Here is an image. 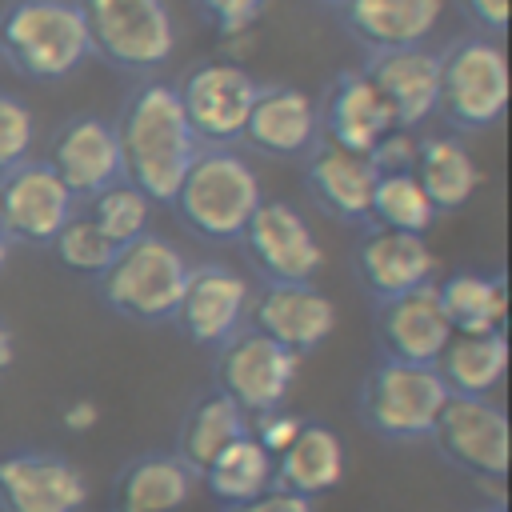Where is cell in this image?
I'll use <instances>...</instances> for the list:
<instances>
[{
    "mask_svg": "<svg viewBox=\"0 0 512 512\" xmlns=\"http://www.w3.org/2000/svg\"><path fill=\"white\" fill-rule=\"evenodd\" d=\"M116 140L124 156V180L136 184L152 204H172L188 164L200 152V140L192 136L176 84L168 80H144L120 108Z\"/></svg>",
    "mask_w": 512,
    "mask_h": 512,
    "instance_id": "6da1fadb",
    "label": "cell"
},
{
    "mask_svg": "<svg viewBox=\"0 0 512 512\" xmlns=\"http://www.w3.org/2000/svg\"><path fill=\"white\" fill-rule=\"evenodd\" d=\"M260 200V176L244 156L232 148H200L172 196V208L200 240L232 244L244 236Z\"/></svg>",
    "mask_w": 512,
    "mask_h": 512,
    "instance_id": "7a4b0ae2",
    "label": "cell"
},
{
    "mask_svg": "<svg viewBox=\"0 0 512 512\" xmlns=\"http://www.w3.org/2000/svg\"><path fill=\"white\" fill-rule=\"evenodd\" d=\"M0 52L28 80H64L92 56V40L76 0H12L0 16Z\"/></svg>",
    "mask_w": 512,
    "mask_h": 512,
    "instance_id": "3957f363",
    "label": "cell"
},
{
    "mask_svg": "<svg viewBox=\"0 0 512 512\" xmlns=\"http://www.w3.org/2000/svg\"><path fill=\"white\" fill-rule=\"evenodd\" d=\"M188 256L164 240V236H140L124 244L112 264L96 276L100 280V300L136 324H160L176 316L184 280H188Z\"/></svg>",
    "mask_w": 512,
    "mask_h": 512,
    "instance_id": "277c9868",
    "label": "cell"
},
{
    "mask_svg": "<svg viewBox=\"0 0 512 512\" xmlns=\"http://www.w3.org/2000/svg\"><path fill=\"white\" fill-rule=\"evenodd\" d=\"M448 400V388L432 364L380 360L360 384V420L372 436L392 444L428 440Z\"/></svg>",
    "mask_w": 512,
    "mask_h": 512,
    "instance_id": "5b68a950",
    "label": "cell"
},
{
    "mask_svg": "<svg viewBox=\"0 0 512 512\" xmlns=\"http://www.w3.org/2000/svg\"><path fill=\"white\" fill-rule=\"evenodd\" d=\"M92 56L120 72H156L176 52V20L164 0H76Z\"/></svg>",
    "mask_w": 512,
    "mask_h": 512,
    "instance_id": "8992f818",
    "label": "cell"
},
{
    "mask_svg": "<svg viewBox=\"0 0 512 512\" xmlns=\"http://www.w3.org/2000/svg\"><path fill=\"white\" fill-rule=\"evenodd\" d=\"M508 60L492 36H460L440 52V116L456 132H484L504 116Z\"/></svg>",
    "mask_w": 512,
    "mask_h": 512,
    "instance_id": "52a82bcc",
    "label": "cell"
},
{
    "mask_svg": "<svg viewBox=\"0 0 512 512\" xmlns=\"http://www.w3.org/2000/svg\"><path fill=\"white\" fill-rule=\"evenodd\" d=\"M260 84L236 60H200L176 84L184 120L200 148H232L244 136Z\"/></svg>",
    "mask_w": 512,
    "mask_h": 512,
    "instance_id": "ba28073f",
    "label": "cell"
},
{
    "mask_svg": "<svg viewBox=\"0 0 512 512\" xmlns=\"http://www.w3.org/2000/svg\"><path fill=\"white\" fill-rule=\"evenodd\" d=\"M436 452L476 484H504L508 476V416L488 396H448L432 436Z\"/></svg>",
    "mask_w": 512,
    "mask_h": 512,
    "instance_id": "9c48e42d",
    "label": "cell"
},
{
    "mask_svg": "<svg viewBox=\"0 0 512 512\" xmlns=\"http://www.w3.org/2000/svg\"><path fill=\"white\" fill-rule=\"evenodd\" d=\"M216 352H220L216 356V388L228 400H236V408L244 416H264V412L280 408L288 400L300 360H304L256 328H240Z\"/></svg>",
    "mask_w": 512,
    "mask_h": 512,
    "instance_id": "30bf717a",
    "label": "cell"
},
{
    "mask_svg": "<svg viewBox=\"0 0 512 512\" xmlns=\"http://www.w3.org/2000/svg\"><path fill=\"white\" fill-rule=\"evenodd\" d=\"M240 240L264 284H308L324 268L312 224L284 200H260Z\"/></svg>",
    "mask_w": 512,
    "mask_h": 512,
    "instance_id": "8fae6325",
    "label": "cell"
},
{
    "mask_svg": "<svg viewBox=\"0 0 512 512\" xmlns=\"http://www.w3.org/2000/svg\"><path fill=\"white\" fill-rule=\"evenodd\" d=\"M76 216V196L52 172L48 160H20L0 172V228L8 244H52Z\"/></svg>",
    "mask_w": 512,
    "mask_h": 512,
    "instance_id": "7c38bea8",
    "label": "cell"
},
{
    "mask_svg": "<svg viewBox=\"0 0 512 512\" xmlns=\"http://www.w3.org/2000/svg\"><path fill=\"white\" fill-rule=\"evenodd\" d=\"M248 304H252V284L228 268V264H196L188 268L180 304H176V324L188 340L204 348L228 344L244 324H248Z\"/></svg>",
    "mask_w": 512,
    "mask_h": 512,
    "instance_id": "4fadbf2b",
    "label": "cell"
},
{
    "mask_svg": "<svg viewBox=\"0 0 512 512\" xmlns=\"http://www.w3.org/2000/svg\"><path fill=\"white\" fill-rule=\"evenodd\" d=\"M84 472L44 448H24L0 460V512H84Z\"/></svg>",
    "mask_w": 512,
    "mask_h": 512,
    "instance_id": "5bb4252c",
    "label": "cell"
},
{
    "mask_svg": "<svg viewBox=\"0 0 512 512\" xmlns=\"http://www.w3.org/2000/svg\"><path fill=\"white\" fill-rule=\"evenodd\" d=\"M48 164L64 180V188L76 196V204L100 196L104 188H112V184L124 180V156H120L116 124L104 120V116H96V112L72 116L52 136Z\"/></svg>",
    "mask_w": 512,
    "mask_h": 512,
    "instance_id": "9a60e30c",
    "label": "cell"
},
{
    "mask_svg": "<svg viewBox=\"0 0 512 512\" xmlns=\"http://www.w3.org/2000/svg\"><path fill=\"white\" fill-rule=\"evenodd\" d=\"M248 320L280 348L308 356L336 332V304L312 280L308 284H264L252 292Z\"/></svg>",
    "mask_w": 512,
    "mask_h": 512,
    "instance_id": "2e32d148",
    "label": "cell"
},
{
    "mask_svg": "<svg viewBox=\"0 0 512 512\" xmlns=\"http://www.w3.org/2000/svg\"><path fill=\"white\" fill-rule=\"evenodd\" d=\"M448 336H452V324L440 308L436 280L376 304V344H380L384 360L436 364Z\"/></svg>",
    "mask_w": 512,
    "mask_h": 512,
    "instance_id": "e0dca14e",
    "label": "cell"
},
{
    "mask_svg": "<svg viewBox=\"0 0 512 512\" xmlns=\"http://www.w3.org/2000/svg\"><path fill=\"white\" fill-rule=\"evenodd\" d=\"M316 108H320V136L356 156H368L380 144V136L396 128L388 100L380 96V88L364 68H344L328 84Z\"/></svg>",
    "mask_w": 512,
    "mask_h": 512,
    "instance_id": "ac0fdd59",
    "label": "cell"
},
{
    "mask_svg": "<svg viewBox=\"0 0 512 512\" xmlns=\"http://www.w3.org/2000/svg\"><path fill=\"white\" fill-rule=\"evenodd\" d=\"M240 140H248L260 156H272V160L308 156L320 140V108L304 88L260 84Z\"/></svg>",
    "mask_w": 512,
    "mask_h": 512,
    "instance_id": "d6986e66",
    "label": "cell"
},
{
    "mask_svg": "<svg viewBox=\"0 0 512 512\" xmlns=\"http://www.w3.org/2000/svg\"><path fill=\"white\" fill-rule=\"evenodd\" d=\"M356 276L372 304H384L428 284L436 276V256L424 236L364 224V236L356 244Z\"/></svg>",
    "mask_w": 512,
    "mask_h": 512,
    "instance_id": "ffe728a7",
    "label": "cell"
},
{
    "mask_svg": "<svg viewBox=\"0 0 512 512\" xmlns=\"http://www.w3.org/2000/svg\"><path fill=\"white\" fill-rule=\"evenodd\" d=\"M304 188L316 200L320 212H328L340 224H368L372 212V188L376 168L368 156H356L348 148H336L332 140H316V148L304 156Z\"/></svg>",
    "mask_w": 512,
    "mask_h": 512,
    "instance_id": "44dd1931",
    "label": "cell"
},
{
    "mask_svg": "<svg viewBox=\"0 0 512 512\" xmlns=\"http://www.w3.org/2000/svg\"><path fill=\"white\" fill-rule=\"evenodd\" d=\"M444 16V0H344L340 20L348 36L368 52L420 48Z\"/></svg>",
    "mask_w": 512,
    "mask_h": 512,
    "instance_id": "7402d4cb",
    "label": "cell"
},
{
    "mask_svg": "<svg viewBox=\"0 0 512 512\" xmlns=\"http://www.w3.org/2000/svg\"><path fill=\"white\" fill-rule=\"evenodd\" d=\"M380 96L392 108L396 128H420L424 120L436 116L440 108V52L432 48H400V52H380L364 68Z\"/></svg>",
    "mask_w": 512,
    "mask_h": 512,
    "instance_id": "603a6c76",
    "label": "cell"
},
{
    "mask_svg": "<svg viewBox=\"0 0 512 512\" xmlns=\"http://www.w3.org/2000/svg\"><path fill=\"white\" fill-rule=\"evenodd\" d=\"M344 480V444L328 424H308L296 432V440L272 456V488L296 492L304 500L332 492Z\"/></svg>",
    "mask_w": 512,
    "mask_h": 512,
    "instance_id": "cb8c5ba5",
    "label": "cell"
},
{
    "mask_svg": "<svg viewBox=\"0 0 512 512\" xmlns=\"http://www.w3.org/2000/svg\"><path fill=\"white\" fill-rule=\"evenodd\" d=\"M200 476L176 452H152L132 460L116 484V512H180Z\"/></svg>",
    "mask_w": 512,
    "mask_h": 512,
    "instance_id": "d4e9b609",
    "label": "cell"
},
{
    "mask_svg": "<svg viewBox=\"0 0 512 512\" xmlns=\"http://www.w3.org/2000/svg\"><path fill=\"white\" fill-rule=\"evenodd\" d=\"M412 176L420 180V188H424V196L432 200L436 212L464 208L480 188V168H476L472 152L464 148L460 136H448V132L420 136Z\"/></svg>",
    "mask_w": 512,
    "mask_h": 512,
    "instance_id": "484cf974",
    "label": "cell"
},
{
    "mask_svg": "<svg viewBox=\"0 0 512 512\" xmlns=\"http://www.w3.org/2000/svg\"><path fill=\"white\" fill-rule=\"evenodd\" d=\"M448 388V396H488L508 372V336L504 332H452L440 360L432 364Z\"/></svg>",
    "mask_w": 512,
    "mask_h": 512,
    "instance_id": "4316f807",
    "label": "cell"
},
{
    "mask_svg": "<svg viewBox=\"0 0 512 512\" xmlns=\"http://www.w3.org/2000/svg\"><path fill=\"white\" fill-rule=\"evenodd\" d=\"M244 432H252L248 428V416L236 408V400H228L220 388L216 392H208V396H200L192 408H188V416H184V424H180V436H176V456L200 476L232 440H240Z\"/></svg>",
    "mask_w": 512,
    "mask_h": 512,
    "instance_id": "83f0119b",
    "label": "cell"
},
{
    "mask_svg": "<svg viewBox=\"0 0 512 512\" xmlns=\"http://www.w3.org/2000/svg\"><path fill=\"white\" fill-rule=\"evenodd\" d=\"M440 308L452 324V332L484 336V332H504L508 320V288L504 276H484V272H456L436 284Z\"/></svg>",
    "mask_w": 512,
    "mask_h": 512,
    "instance_id": "f1b7e54d",
    "label": "cell"
},
{
    "mask_svg": "<svg viewBox=\"0 0 512 512\" xmlns=\"http://www.w3.org/2000/svg\"><path fill=\"white\" fill-rule=\"evenodd\" d=\"M200 480L208 484V492L228 508V504H244L256 500L260 492L272 488V456L260 448V440L252 432H244L240 440H232L204 472Z\"/></svg>",
    "mask_w": 512,
    "mask_h": 512,
    "instance_id": "f546056e",
    "label": "cell"
},
{
    "mask_svg": "<svg viewBox=\"0 0 512 512\" xmlns=\"http://www.w3.org/2000/svg\"><path fill=\"white\" fill-rule=\"evenodd\" d=\"M368 224L424 236L436 224V208H432V200L424 196V188L412 172H388V176H376Z\"/></svg>",
    "mask_w": 512,
    "mask_h": 512,
    "instance_id": "4dcf8cb0",
    "label": "cell"
},
{
    "mask_svg": "<svg viewBox=\"0 0 512 512\" xmlns=\"http://www.w3.org/2000/svg\"><path fill=\"white\" fill-rule=\"evenodd\" d=\"M88 220L100 228V236H104L112 248H124V244L148 236L152 200H148L136 184L120 180V184H112V188H104L100 196L88 200Z\"/></svg>",
    "mask_w": 512,
    "mask_h": 512,
    "instance_id": "1f68e13d",
    "label": "cell"
},
{
    "mask_svg": "<svg viewBox=\"0 0 512 512\" xmlns=\"http://www.w3.org/2000/svg\"><path fill=\"white\" fill-rule=\"evenodd\" d=\"M52 248H56V256H60L64 268L84 272V276H100V272L112 264V256L120 252V248H112V244L100 236V228H96L88 216H72V220L56 232Z\"/></svg>",
    "mask_w": 512,
    "mask_h": 512,
    "instance_id": "d6a6232c",
    "label": "cell"
},
{
    "mask_svg": "<svg viewBox=\"0 0 512 512\" xmlns=\"http://www.w3.org/2000/svg\"><path fill=\"white\" fill-rule=\"evenodd\" d=\"M32 144H36V116H32V108L20 96L0 92V172H8L20 160H28Z\"/></svg>",
    "mask_w": 512,
    "mask_h": 512,
    "instance_id": "836d02e7",
    "label": "cell"
},
{
    "mask_svg": "<svg viewBox=\"0 0 512 512\" xmlns=\"http://www.w3.org/2000/svg\"><path fill=\"white\" fill-rule=\"evenodd\" d=\"M196 8H200V16L228 40V36L248 32V28L264 16L268 0H196Z\"/></svg>",
    "mask_w": 512,
    "mask_h": 512,
    "instance_id": "e575fe53",
    "label": "cell"
},
{
    "mask_svg": "<svg viewBox=\"0 0 512 512\" xmlns=\"http://www.w3.org/2000/svg\"><path fill=\"white\" fill-rule=\"evenodd\" d=\"M416 152H420V136L416 128H392L380 136V144L368 152V164L376 168V176L388 172H412L416 168Z\"/></svg>",
    "mask_w": 512,
    "mask_h": 512,
    "instance_id": "d590c367",
    "label": "cell"
},
{
    "mask_svg": "<svg viewBox=\"0 0 512 512\" xmlns=\"http://www.w3.org/2000/svg\"><path fill=\"white\" fill-rule=\"evenodd\" d=\"M304 428V420L300 416H292V412H284V408H272V412H264L260 420H256V440H260V448L268 452V456H280L292 440H296V432Z\"/></svg>",
    "mask_w": 512,
    "mask_h": 512,
    "instance_id": "8d00e7d4",
    "label": "cell"
},
{
    "mask_svg": "<svg viewBox=\"0 0 512 512\" xmlns=\"http://www.w3.org/2000/svg\"><path fill=\"white\" fill-rule=\"evenodd\" d=\"M460 12L480 28V36H504L508 32V0H460Z\"/></svg>",
    "mask_w": 512,
    "mask_h": 512,
    "instance_id": "74e56055",
    "label": "cell"
},
{
    "mask_svg": "<svg viewBox=\"0 0 512 512\" xmlns=\"http://www.w3.org/2000/svg\"><path fill=\"white\" fill-rule=\"evenodd\" d=\"M224 512H312V500H304V496H296V492H284V488H268V492H260L256 500L228 504Z\"/></svg>",
    "mask_w": 512,
    "mask_h": 512,
    "instance_id": "f35d334b",
    "label": "cell"
},
{
    "mask_svg": "<svg viewBox=\"0 0 512 512\" xmlns=\"http://www.w3.org/2000/svg\"><path fill=\"white\" fill-rule=\"evenodd\" d=\"M96 420H100V404L88 400V396H80L64 408V428L68 432H88V428H96Z\"/></svg>",
    "mask_w": 512,
    "mask_h": 512,
    "instance_id": "ab89813d",
    "label": "cell"
},
{
    "mask_svg": "<svg viewBox=\"0 0 512 512\" xmlns=\"http://www.w3.org/2000/svg\"><path fill=\"white\" fill-rule=\"evenodd\" d=\"M12 360H16V336H12L8 320H0V376L12 368Z\"/></svg>",
    "mask_w": 512,
    "mask_h": 512,
    "instance_id": "60d3db41",
    "label": "cell"
},
{
    "mask_svg": "<svg viewBox=\"0 0 512 512\" xmlns=\"http://www.w3.org/2000/svg\"><path fill=\"white\" fill-rule=\"evenodd\" d=\"M8 264V236H4V228H0V268Z\"/></svg>",
    "mask_w": 512,
    "mask_h": 512,
    "instance_id": "b9f144b4",
    "label": "cell"
},
{
    "mask_svg": "<svg viewBox=\"0 0 512 512\" xmlns=\"http://www.w3.org/2000/svg\"><path fill=\"white\" fill-rule=\"evenodd\" d=\"M476 512H508V508H504V504H500V500H496V504H480V508H476Z\"/></svg>",
    "mask_w": 512,
    "mask_h": 512,
    "instance_id": "7bdbcfd3",
    "label": "cell"
},
{
    "mask_svg": "<svg viewBox=\"0 0 512 512\" xmlns=\"http://www.w3.org/2000/svg\"><path fill=\"white\" fill-rule=\"evenodd\" d=\"M320 4H332V8H340V4H344V0H320Z\"/></svg>",
    "mask_w": 512,
    "mask_h": 512,
    "instance_id": "ee69618b",
    "label": "cell"
}]
</instances>
